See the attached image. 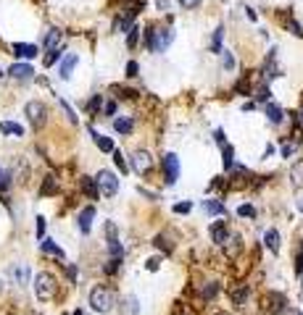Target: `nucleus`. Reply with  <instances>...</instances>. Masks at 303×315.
Returning a JSON list of instances; mask_svg holds the SVG:
<instances>
[{
  "instance_id": "41",
  "label": "nucleus",
  "mask_w": 303,
  "mask_h": 315,
  "mask_svg": "<svg viewBox=\"0 0 303 315\" xmlns=\"http://www.w3.org/2000/svg\"><path fill=\"white\" fill-rule=\"evenodd\" d=\"M245 297H248V289H237V291L232 294V299H235L237 305H242V299H245Z\"/></svg>"
},
{
  "instance_id": "34",
  "label": "nucleus",
  "mask_w": 303,
  "mask_h": 315,
  "mask_svg": "<svg viewBox=\"0 0 303 315\" xmlns=\"http://www.w3.org/2000/svg\"><path fill=\"white\" fill-rule=\"evenodd\" d=\"M222 63H224L227 71H232V68H235V56L230 50H222Z\"/></svg>"
},
{
  "instance_id": "42",
  "label": "nucleus",
  "mask_w": 303,
  "mask_h": 315,
  "mask_svg": "<svg viewBox=\"0 0 303 315\" xmlns=\"http://www.w3.org/2000/svg\"><path fill=\"white\" fill-rule=\"evenodd\" d=\"M101 105H103V100H101V95H95L93 100H90V105H87V108H90V111H101Z\"/></svg>"
},
{
  "instance_id": "20",
  "label": "nucleus",
  "mask_w": 303,
  "mask_h": 315,
  "mask_svg": "<svg viewBox=\"0 0 303 315\" xmlns=\"http://www.w3.org/2000/svg\"><path fill=\"white\" fill-rule=\"evenodd\" d=\"M90 134H93V140H95V144L101 147L103 152H113V142L108 140V137H103V134H98L95 129H90Z\"/></svg>"
},
{
  "instance_id": "35",
  "label": "nucleus",
  "mask_w": 303,
  "mask_h": 315,
  "mask_svg": "<svg viewBox=\"0 0 303 315\" xmlns=\"http://www.w3.org/2000/svg\"><path fill=\"white\" fill-rule=\"evenodd\" d=\"M269 97H271V92H269V87H267V84L256 89V100H259V103H269Z\"/></svg>"
},
{
  "instance_id": "46",
  "label": "nucleus",
  "mask_w": 303,
  "mask_h": 315,
  "mask_svg": "<svg viewBox=\"0 0 303 315\" xmlns=\"http://www.w3.org/2000/svg\"><path fill=\"white\" fill-rule=\"evenodd\" d=\"M214 140H216L219 144H227V140H224V132H222V129H216V132H214Z\"/></svg>"
},
{
  "instance_id": "26",
  "label": "nucleus",
  "mask_w": 303,
  "mask_h": 315,
  "mask_svg": "<svg viewBox=\"0 0 303 315\" xmlns=\"http://www.w3.org/2000/svg\"><path fill=\"white\" fill-rule=\"evenodd\" d=\"M42 252H48V255H56V258L64 260V250H61L58 244H53L50 239H42Z\"/></svg>"
},
{
  "instance_id": "7",
  "label": "nucleus",
  "mask_w": 303,
  "mask_h": 315,
  "mask_svg": "<svg viewBox=\"0 0 303 315\" xmlns=\"http://www.w3.org/2000/svg\"><path fill=\"white\" fill-rule=\"evenodd\" d=\"M150 166H153V158H150V152L137 150V152L132 155V171H137V173H148V171H150Z\"/></svg>"
},
{
  "instance_id": "4",
  "label": "nucleus",
  "mask_w": 303,
  "mask_h": 315,
  "mask_svg": "<svg viewBox=\"0 0 303 315\" xmlns=\"http://www.w3.org/2000/svg\"><path fill=\"white\" fill-rule=\"evenodd\" d=\"M24 113H27V118H29V124H32L34 129H40V126H45V121H48V108L40 103V100H32V103H27V108H24Z\"/></svg>"
},
{
  "instance_id": "19",
  "label": "nucleus",
  "mask_w": 303,
  "mask_h": 315,
  "mask_svg": "<svg viewBox=\"0 0 303 315\" xmlns=\"http://www.w3.org/2000/svg\"><path fill=\"white\" fill-rule=\"evenodd\" d=\"M264 113L269 116L271 124H282V111H279L274 103H264Z\"/></svg>"
},
{
  "instance_id": "24",
  "label": "nucleus",
  "mask_w": 303,
  "mask_h": 315,
  "mask_svg": "<svg viewBox=\"0 0 303 315\" xmlns=\"http://www.w3.org/2000/svg\"><path fill=\"white\" fill-rule=\"evenodd\" d=\"M290 179H293L295 187H303V160L293 163V168H290Z\"/></svg>"
},
{
  "instance_id": "39",
  "label": "nucleus",
  "mask_w": 303,
  "mask_h": 315,
  "mask_svg": "<svg viewBox=\"0 0 303 315\" xmlns=\"http://www.w3.org/2000/svg\"><path fill=\"white\" fill-rule=\"evenodd\" d=\"M237 213H240L242 218H245V216H248V218H253V216H256V210H253L251 205H240V207H237Z\"/></svg>"
},
{
  "instance_id": "50",
  "label": "nucleus",
  "mask_w": 303,
  "mask_h": 315,
  "mask_svg": "<svg viewBox=\"0 0 303 315\" xmlns=\"http://www.w3.org/2000/svg\"><path fill=\"white\" fill-rule=\"evenodd\" d=\"M293 150H295L293 144H285V147H282V158H290V155H293Z\"/></svg>"
},
{
  "instance_id": "54",
  "label": "nucleus",
  "mask_w": 303,
  "mask_h": 315,
  "mask_svg": "<svg viewBox=\"0 0 303 315\" xmlns=\"http://www.w3.org/2000/svg\"><path fill=\"white\" fill-rule=\"evenodd\" d=\"M216 315H227V313H216Z\"/></svg>"
},
{
  "instance_id": "5",
  "label": "nucleus",
  "mask_w": 303,
  "mask_h": 315,
  "mask_svg": "<svg viewBox=\"0 0 303 315\" xmlns=\"http://www.w3.org/2000/svg\"><path fill=\"white\" fill-rule=\"evenodd\" d=\"M95 184H98V192H103L105 197H113L119 192V179L111 171H98Z\"/></svg>"
},
{
  "instance_id": "48",
  "label": "nucleus",
  "mask_w": 303,
  "mask_h": 315,
  "mask_svg": "<svg viewBox=\"0 0 303 315\" xmlns=\"http://www.w3.org/2000/svg\"><path fill=\"white\" fill-rule=\"evenodd\" d=\"M158 263H161V260H158V258L148 260V271H158Z\"/></svg>"
},
{
  "instance_id": "43",
  "label": "nucleus",
  "mask_w": 303,
  "mask_h": 315,
  "mask_svg": "<svg viewBox=\"0 0 303 315\" xmlns=\"http://www.w3.org/2000/svg\"><path fill=\"white\" fill-rule=\"evenodd\" d=\"M61 108H64V113H66V116H69V121H71V124H77V116H74V111H71L69 105L64 103V100H61Z\"/></svg>"
},
{
  "instance_id": "9",
  "label": "nucleus",
  "mask_w": 303,
  "mask_h": 315,
  "mask_svg": "<svg viewBox=\"0 0 303 315\" xmlns=\"http://www.w3.org/2000/svg\"><path fill=\"white\" fill-rule=\"evenodd\" d=\"M37 45H27V42H13V56L19 58H37Z\"/></svg>"
},
{
  "instance_id": "32",
  "label": "nucleus",
  "mask_w": 303,
  "mask_h": 315,
  "mask_svg": "<svg viewBox=\"0 0 303 315\" xmlns=\"http://www.w3.org/2000/svg\"><path fill=\"white\" fill-rule=\"evenodd\" d=\"M113 163L119 166V171H121V173H127V171H130V168H127V160H124V155H121L119 150H113Z\"/></svg>"
},
{
  "instance_id": "14",
  "label": "nucleus",
  "mask_w": 303,
  "mask_h": 315,
  "mask_svg": "<svg viewBox=\"0 0 303 315\" xmlns=\"http://www.w3.org/2000/svg\"><path fill=\"white\" fill-rule=\"evenodd\" d=\"M119 313H121V315H137V313H140V302H137V297H124V299H121Z\"/></svg>"
},
{
  "instance_id": "30",
  "label": "nucleus",
  "mask_w": 303,
  "mask_h": 315,
  "mask_svg": "<svg viewBox=\"0 0 303 315\" xmlns=\"http://www.w3.org/2000/svg\"><path fill=\"white\" fill-rule=\"evenodd\" d=\"M222 34H224V27H219L214 32V40H211V50L214 53H222Z\"/></svg>"
},
{
  "instance_id": "15",
  "label": "nucleus",
  "mask_w": 303,
  "mask_h": 315,
  "mask_svg": "<svg viewBox=\"0 0 303 315\" xmlns=\"http://www.w3.org/2000/svg\"><path fill=\"white\" fill-rule=\"evenodd\" d=\"M11 179H16V181H24L27 179V173H29V166L24 163L21 158H16V163H13V168H11Z\"/></svg>"
},
{
  "instance_id": "37",
  "label": "nucleus",
  "mask_w": 303,
  "mask_h": 315,
  "mask_svg": "<svg viewBox=\"0 0 303 315\" xmlns=\"http://www.w3.org/2000/svg\"><path fill=\"white\" fill-rule=\"evenodd\" d=\"M53 192H56V179H53V176H48V179H45V184H42V195H53Z\"/></svg>"
},
{
  "instance_id": "51",
  "label": "nucleus",
  "mask_w": 303,
  "mask_h": 315,
  "mask_svg": "<svg viewBox=\"0 0 303 315\" xmlns=\"http://www.w3.org/2000/svg\"><path fill=\"white\" fill-rule=\"evenodd\" d=\"M103 111H105V116H113V113H116V105H113V103H108Z\"/></svg>"
},
{
  "instance_id": "12",
  "label": "nucleus",
  "mask_w": 303,
  "mask_h": 315,
  "mask_svg": "<svg viewBox=\"0 0 303 315\" xmlns=\"http://www.w3.org/2000/svg\"><path fill=\"white\" fill-rule=\"evenodd\" d=\"M93 218H95V207H85V210L79 213V231L82 234H90V229H93Z\"/></svg>"
},
{
  "instance_id": "38",
  "label": "nucleus",
  "mask_w": 303,
  "mask_h": 315,
  "mask_svg": "<svg viewBox=\"0 0 303 315\" xmlns=\"http://www.w3.org/2000/svg\"><path fill=\"white\" fill-rule=\"evenodd\" d=\"M11 187V173L8 171H0V192Z\"/></svg>"
},
{
  "instance_id": "29",
  "label": "nucleus",
  "mask_w": 303,
  "mask_h": 315,
  "mask_svg": "<svg viewBox=\"0 0 303 315\" xmlns=\"http://www.w3.org/2000/svg\"><path fill=\"white\" fill-rule=\"evenodd\" d=\"M222 244L227 247V252H230V255H235V252L240 250V239H237V236H224Z\"/></svg>"
},
{
  "instance_id": "52",
  "label": "nucleus",
  "mask_w": 303,
  "mask_h": 315,
  "mask_svg": "<svg viewBox=\"0 0 303 315\" xmlns=\"http://www.w3.org/2000/svg\"><path fill=\"white\" fill-rule=\"evenodd\" d=\"M298 210H301V213H303V200H301V202H298Z\"/></svg>"
},
{
  "instance_id": "3",
  "label": "nucleus",
  "mask_w": 303,
  "mask_h": 315,
  "mask_svg": "<svg viewBox=\"0 0 303 315\" xmlns=\"http://www.w3.org/2000/svg\"><path fill=\"white\" fill-rule=\"evenodd\" d=\"M34 294L37 299H42V302H48L56 294V279H53L50 273H37L34 279Z\"/></svg>"
},
{
  "instance_id": "18",
  "label": "nucleus",
  "mask_w": 303,
  "mask_h": 315,
  "mask_svg": "<svg viewBox=\"0 0 303 315\" xmlns=\"http://www.w3.org/2000/svg\"><path fill=\"white\" fill-rule=\"evenodd\" d=\"M203 210L208 213V216H224V205L216 202V200H203Z\"/></svg>"
},
{
  "instance_id": "40",
  "label": "nucleus",
  "mask_w": 303,
  "mask_h": 315,
  "mask_svg": "<svg viewBox=\"0 0 303 315\" xmlns=\"http://www.w3.org/2000/svg\"><path fill=\"white\" fill-rule=\"evenodd\" d=\"M179 5L185 11H193V8H198V5H201V0H179Z\"/></svg>"
},
{
  "instance_id": "47",
  "label": "nucleus",
  "mask_w": 303,
  "mask_h": 315,
  "mask_svg": "<svg viewBox=\"0 0 303 315\" xmlns=\"http://www.w3.org/2000/svg\"><path fill=\"white\" fill-rule=\"evenodd\" d=\"M45 234V218H37V236Z\"/></svg>"
},
{
  "instance_id": "21",
  "label": "nucleus",
  "mask_w": 303,
  "mask_h": 315,
  "mask_svg": "<svg viewBox=\"0 0 303 315\" xmlns=\"http://www.w3.org/2000/svg\"><path fill=\"white\" fill-rule=\"evenodd\" d=\"M113 129H116L119 134H132V129H135V124H132V118L121 116V118H116V121H113Z\"/></svg>"
},
{
  "instance_id": "8",
  "label": "nucleus",
  "mask_w": 303,
  "mask_h": 315,
  "mask_svg": "<svg viewBox=\"0 0 303 315\" xmlns=\"http://www.w3.org/2000/svg\"><path fill=\"white\" fill-rule=\"evenodd\" d=\"M8 76H13V79H32L34 76V68L27 66V63H13L8 68Z\"/></svg>"
},
{
  "instance_id": "22",
  "label": "nucleus",
  "mask_w": 303,
  "mask_h": 315,
  "mask_svg": "<svg viewBox=\"0 0 303 315\" xmlns=\"http://www.w3.org/2000/svg\"><path fill=\"white\" fill-rule=\"evenodd\" d=\"M0 132H3V134H13V137H24V126L13 124V121H3V124H0Z\"/></svg>"
},
{
  "instance_id": "16",
  "label": "nucleus",
  "mask_w": 303,
  "mask_h": 315,
  "mask_svg": "<svg viewBox=\"0 0 303 315\" xmlns=\"http://www.w3.org/2000/svg\"><path fill=\"white\" fill-rule=\"evenodd\" d=\"M61 37H64V32H61V29H56L53 27L48 34H45V50H56L58 45H61Z\"/></svg>"
},
{
  "instance_id": "11",
  "label": "nucleus",
  "mask_w": 303,
  "mask_h": 315,
  "mask_svg": "<svg viewBox=\"0 0 303 315\" xmlns=\"http://www.w3.org/2000/svg\"><path fill=\"white\" fill-rule=\"evenodd\" d=\"M264 76H267V79H277V76H282V71H279V66H277V50L269 53V60H267V66H264Z\"/></svg>"
},
{
  "instance_id": "1",
  "label": "nucleus",
  "mask_w": 303,
  "mask_h": 315,
  "mask_svg": "<svg viewBox=\"0 0 303 315\" xmlns=\"http://www.w3.org/2000/svg\"><path fill=\"white\" fill-rule=\"evenodd\" d=\"M113 305H116V294L108 286H95L90 291V307L95 313H111Z\"/></svg>"
},
{
  "instance_id": "49",
  "label": "nucleus",
  "mask_w": 303,
  "mask_h": 315,
  "mask_svg": "<svg viewBox=\"0 0 303 315\" xmlns=\"http://www.w3.org/2000/svg\"><path fill=\"white\" fill-rule=\"evenodd\" d=\"M158 11H169V0H156Z\"/></svg>"
},
{
  "instance_id": "28",
  "label": "nucleus",
  "mask_w": 303,
  "mask_h": 315,
  "mask_svg": "<svg viewBox=\"0 0 303 315\" xmlns=\"http://www.w3.org/2000/svg\"><path fill=\"white\" fill-rule=\"evenodd\" d=\"M11 276L16 279L19 284H27V279H29V268L27 265H16V268H11Z\"/></svg>"
},
{
  "instance_id": "33",
  "label": "nucleus",
  "mask_w": 303,
  "mask_h": 315,
  "mask_svg": "<svg viewBox=\"0 0 303 315\" xmlns=\"http://www.w3.org/2000/svg\"><path fill=\"white\" fill-rule=\"evenodd\" d=\"M105 239H108V242H116V239H119L116 224H113V221H108V224H105Z\"/></svg>"
},
{
  "instance_id": "44",
  "label": "nucleus",
  "mask_w": 303,
  "mask_h": 315,
  "mask_svg": "<svg viewBox=\"0 0 303 315\" xmlns=\"http://www.w3.org/2000/svg\"><path fill=\"white\" fill-rule=\"evenodd\" d=\"M137 71H140V66L135 63V60H130V63H127V76H137Z\"/></svg>"
},
{
  "instance_id": "27",
  "label": "nucleus",
  "mask_w": 303,
  "mask_h": 315,
  "mask_svg": "<svg viewBox=\"0 0 303 315\" xmlns=\"http://www.w3.org/2000/svg\"><path fill=\"white\" fill-rule=\"evenodd\" d=\"M211 236H214V242H219V244L224 242V236H227V226L222 224V221H219V224H214V226H211Z\"/></svg>"
},
{
  "instance_id": "23",
  "label": "nucleus",
  "mask_w": 303,
  "mask_h": 315,
  "mask_svg": "<svg viewBox=\"0 0 303 315\" xmlns=\"http://www.w3.org/2000/svg\"><path fill=\"white\" fill-rule=\"evenodd\" d=\"M222 163H224V171H230L235 166V150L230 144H222Z\"/></svg>"
},
{
  "instance_id": "31",
  "label": "nucleus",
  "mask_w": 303,
  "mask_h": 315,
  "mask_svg": "<svg viewBox=\"0 0 303 315\" xmlns=\"http://www.w3.org/2000/svg\"><path fill=\"white\" fill-rule=\"evenodd\" d=\"M137 40H140V27H130V37H127V45H130V48H135V45H137Z\"/></svg>"
},
{
  "instance_id": "53",
  "label": "nucleus",
  "mask_w": 303,
  "mask_h": 315,
  "mask_svg": "<svg viewBox=\"0 0 303 315\" xmlns=\"http://www.w3.org/2000/svg\"><path fill=\"white\" fill-rule=\"evenodd\" d=\"M301 121H303V111H301Z\"/></svg>"
},
{
  "instance_id": "2",
  "label": "nucleus",
  "mask_w": 303,
  "mask_h": 315,
  "mask_svg": "<svg viewBox=\"0 0 303 315\" xmlns=\"http://www.w3.org/2000/svg\"><path fill=\"white\" fill-rule=\"evenodd\" d=\"M145 40H148V48H150V53H164V50L171 45V40H174V32H171L169 27H166V29H153V27H150L148 32H145Z\"/></svg>"
},
{
  "instance_id": "55",
  "label": "nucleus",
  "mask_w": 303,
  "mask_h": 315,
  "mask_svg": "<svg viewBox=\"0 0 303 315\" xmlns=\"http://www.w3.org/2000/svg\"><path fill=\"white\" fill-rule=\"evenodd\" d=\"M298 315H303V313H298Z\"/></svg>"
},
{
  "instance_id": "25",
  "label": "nucleus",
  "mask_w": 303,
  "mask_h": 315,
  "mask_svg": "<svg viewBox=\"0 0 303 315\" xmlns=\"http://www.w3.org/2000/svg\"><path fill=\"white\" fill-rule=\"evenodd\" d=\"M82 189H85V195L90 200H98V184H95V179H82Z\"/></svg>"
},
{
  "instance_id": "13",
  "label": "nucleus",
  "mask_w": 303,
  "mask_h": 315,
  "mask_svg": "<svg viewBox=\"0 0 303 315\" xmlns=\"http://www.w3.org/2000/svg\"><path fill=\"white\" fill-rule=\"evenodd\" d=\"M79 63V58H77V53H69V56L64 58V63H61V79H69L71 76V71H74V66Z\"/></svg>"
},
{
  "instance_id": "6",
  "label": "nucleus",
  "mask_w": 303,
  "mask_h": 315,
  "mask_svg": "<svg viewBox=\"0 0 303 315\" xmlns=\"http://www.w3.org/2000/svg\"><path fill=\"white\" fill-rule=\"evenodd\" d=\"M161 166H164V173H166V184H174L179 179V158L174 155V152L161 158Z\"/></svg>"
},
{
  "instance_id": "17",
  "label": "nucleus",
  "mask_w": 303,
  "mask_h": 315,
  "mask_svg": "<svg viewBox=\"0 0 303 315\" xmlns=\"http://www.w3.org/2000/svg\"><path fill=\"white\" fill-rule=\"evenodd\" d=\"M264 242H267V247L274 252V255L279 252V231H277V229H269V231L264 234Z\"/></svg>"
},
{
  "instance_id": "45",
  "label": "nucleus",
  "mask_w": 303,
  "mask_h": 315,
  "mask_svg": "<svg viewBox=\"0 0 303 315\" xmlns=\"http://www.w3.org/2000/svg\"><path fill=\"white\" fill-rule=\"evenodd\" d=\"M174 213H190V202H177L174 205Z\"/></svg>"
},
{
  "instance_id": "36",
  "label": "nucleus",
  "mask_w": 303,
  "mask_h": 315,
  "mask_svg": "<svg viewBox=\"0 0 303 315\" xmlns=\"http://www.w3.org/2000/svg\"><path fill=\"white\" fill-rule=\"evenodd\" d=\"M61 53H64L61 48H56V50H48V56H45V66H53V63H56V60L61 58Z\"/></svg>"
},
{
  "instance_id": "10",
  "label": "nucleus",
  "mask_w": 303,
  "mask_h": 315,
  "mask_svg": "<svg viewBox=\"0 0 303 315\" xmlns=\"http://www.w3.org/2000/svg\"><path fill=\"white\" fill-rule=\"evenodd\" d=\"M264 302H269V313H282L285 310V302H287V299H285V294H277V291H269V294L267 297H264Z\"/></svg>"
}]
</instances>
